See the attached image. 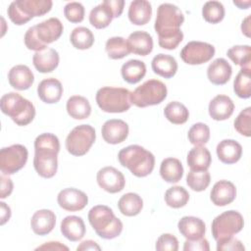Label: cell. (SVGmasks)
<instances>
[{"instance_id":"60d3db41","label":"cell","mask_w":251,"mask_h":251,"mask_svg":"<svg viewBox=\"0 0 251 251\" xmlns=\"http://www.w3.org/2000/svg\"><path fill=\"white\" fill-rule=\"evenodd\" d=\"M227 57L241 68L250 67L251 47L249 45H235L226 51Z\"/></svg>"},{"instance_id":"11a10c76","label":"cell","mask_w":251,"mask_h":251,"mask_svg":"<svg viewBox=\"0 0 251 251\" xmlns=\"http://www.w3.org/2000/svg\"><path fill=\"white\" fill-rule=\"evenodd\" d=\"M77 251H82V250H101V247L93 240H84L82 241L77 247Z\"/></svg>"},{"instance_id":"7dc6e473","label":"cell","mask_w":251,"mask_h":251,"mask_svg":"<svg viewBox=\"0 0 251 251\" xmlns=\"http://www.w3.org/2000/svg\"><path fill=\"white\" fill-rule=\"evenodd\" d=\"M158 251H176L178 249L177 238L171 233H163L156 241L155 245Z\"/></svg>"},{"instance_id":"f6af8a7d","label":"cell","mask_w":251,"mask_h":251,"mask_svg":"<svg viewBox=\"0 0 251 251\" xmlns=\"http://www.w3.org/2000/svg\"><path fill=\"white\" fill-rule=\"evenodd\" d=\"M234 128L246 137L251 135V107L245 108L238 114L234 120Z\"/></svg>"},{"instance_id":"ee69618b","label":"cell","mask_w":251,"mask_h":251,"mask_svg":"<svg viewBox=\"0 0 251 251\" xmlns=\"http://www.w3.org/2000/svg\"><path fill=\"white\" fill-rule=\"evenodd\" d=\"M187 136L194 146H203L210 139V128L206 124L196 123L189 128Z\"/></svg>"},{"instance_id":"6da1fadb","label":"cell","mask_w":251,"mask_h":251,"mask_svg":"<svg viewBox=\"0 0 251 251\" xmlns=\"http://www.w3.org/2000/svg\"><path fill=\"white\" fill-rule=\"evenodd\" d=\"M183 22V13L177 6L163 3L158 7L154 28L161 48L173 50L179 45L183 39V32L179 27Z\"/></svg>"},{"instance_id":"5b68a950","label":"cell","mask_w":251,"mask_h":251,"mask_svg":"<svg viewBox=\"0 0 251 251\" xmlns=\"http://www.w3.org/2000/svg\"><path fill=\"white\" fill-rule=\"evenodd\" d=\"M52 6L51 0H16L9 5L7 14L15 25H22L34 17L47 14Z\"/></svg>"},{"instance_id":"4316f807","label":"cell","mask_w":251,"mask_h":251,"mask_svg":"<svg viewBox=\"0 0 251 251\" xmlns=\"http://www.w3.org/2000/svg\"><path fill=\"white\" fill-rule=\"evenodd\" d=\"M61 232L70 241H78L85 234L83 220L77 216H68L61 222Z\"/></svg>"},{"instance_id":"f35d334b","label":"cell","mask_w":251,"mask_h":251,"mask_svg":"<svg viewBox=\"0 0 251 251\" xmlns=\"http://www.w3.org/2000/svg\"><path fill=\"white\" fill-rule=\"evenodd\" d=\"M105 49L108 54V57L113 60L123 59L130 53L126 40L122 36L110 37L106 41Z\"/></svg>"},{"instance_id":"8992f818","label":"cell","mask_w":251,"mask_h":251,"mask_svg":"<svg viewBox=\"0 0 251 251\" xmlns=\"http://www.w3.org/2000/svg\"><path fill=\"white\" fill-rule=\"evenodd\" d=\"M131 92L124 87L104 86L96 92V103L106 113H124L131 106Z\"/></svg>"},{"instance_id":"f546056e","label":"cell","mask_w":251,"mask_h":251,"mask_svg":"<svg viewBox=\"0 0 251 251\" xmlns=\"http://www.w3.org/2000/svg\"><path fill=\"white\" fill-rule=\"evenodd\" d=\"M187 165L192 171H207L211 165L210 151L204 146H195L187 154Z\"/></svg>"},{"instance_id":"e0dca14e","label":"cell","mask_w":251,"mask_h":251,"mask_svg":"<svg viewBox=\"0 0 251 251\" xmlns=\"http://www.w3.org/2000/svg\"><path fill=\"white\" fill-rule=\"evenodd\" d=\"M236 197V187L228 180L217 181L210 193V199L216 206H226L234 201Z\"/></svg>"},{"instance_id":"ba28073f","label":"cell","mask_w":251,"mask_h":251,"mask_svg":"<svg viewBox=\"0 0 251 251\" xmlns=\"http://www.w3.org/2000/svg\"><path fill=\"white\" fill-rule=\"evenodd\" d=\"M96 138L94 127L90 125H80L74 127L66 138V149L74 156L85 155Z\"/></svg>"},{"instance_id":"1f68e13d","label":"cell","mask_w":251,"mask_h":251,"mask_svg":"<svg viewBox=\"0 0 251 251\" xmlns=\"http://www.w3.org/2000/svg\"><path fill=\"white\" fill-rule=\"evenodd\" d=\"M66 109L70 117L75 120L87 119L91 114L89 101L80 95L71 96L67 101Z\"/></svg>"},{"instance_id":"4fadbf2b","label":"cell","mask_w":251,"mask_h":251,"mask_svg":"<svg viewBox=\"0 0 251 251\" xmlns=\"http://www.w3.org/2000/svg\"><path fill=\"white\" fill-rule=\"evenodd\" d=\"M98 185L109 193H118L126 185V178L122 172L114 167H104L100 169L96 176Z\"/></svg>"},{"instance_id":"7a4b0ae2","label":"cell","mask_w":251,"mask_h":251,"mask_svg":"<svg viewBox=\"0 0 251 251\" xmlns=\"http://www.w3.org/2000/svg\"><path fill=\"white\" fill-rule=\"evenodd\" d=\"M120 164L127 168L137 177L150 175L155 166L154 155L140 145H129L120 150L118 154Z\"/></svg>"},{"instance_id":"db71d44e","label":"cell","mask_w":251,"mask_h":251,"mask_svg":"<svg viewBox=\"0 0 251 251\" xmlns=\"http://www.w3.org/2000/svg\"><path fill=\"white\" fill-rule=\"evenodd\" d=\"M106 1L113 11L114 18H119L123 14L125 1L124 0H106Z\"/></svg>"},{"instance_id":"484cf974","label":"cell","mask_w":251,"mask_h":251,"mask_svg":"<svg viewBox=\"0 0 251 251\" xmlns=\"http://www.w3.org/2000/svg\"><path fill=\"white\" fill-rule=\"evenodd\" d=\"M217 156L224 164H234L242 155V146L233 139H224L217 145Z\"/></svg>"},{"instance_id":"c3c4849f","label":"cell","mask_w":251,"mask_h":251,"mask_svg":"<svg viewBox=\"0 0 251 251\" xmlns=\"http://www.w3.org/2000/svg\"><path fill=\"white\" fill-rule=\"evenodd\" d=\"M24 41H25V44L27 49L33 50L35 52H38V51H41V50L47 48V45L43 44L39 40V38L37 37L34 25L30 26L25 31V37H24Z\"/></svg>"},{"instance_id":"7402d4cb","label":"cell","mask_w":251,"mask_h":251,"mask_svg":"<svg viewBox=\"0 0 251 251\" xmlns=\"http://www.w3.org/2000/svg\"><path fill=\"white\" fill-rule=\"evenodd\" d=\"M126 43L130 53L139 56H146L153 50V38L148 32L143 30H136L130 33Z\"/></svg>"},{"instance_id":"e575fe53","label":"cell","mask_w":251,"mask_h":251,"mask_svg":"<svg viewBox=\"0 0 251 251\" xmlns=\"http://www.w3.org/2000/svg\"><path fill=\"white\" fill-rule=\"evenodd\" d=\"M118 207L124 216L133 217L141 212L143 208V200L137 193L128 192L119 199Z\"/></svg>"},{"instance_id":"9a60e30c","label":"cell","mask_w":251,"mask_h":251,"mask_svg":"<svg viewBox=\"0 0 251 251\" xmlns=\"http://www.w3.org/2000/svg\"><path fill=\"white\" fill-rule=\"evenodd\" d=\"M128 125L120 119L106 121L101 128L103 139L109 144H119L125 141L128 135Z\"/></svg>"},{"instance_id":"cb8c5ba5","label":"cell","mask_w":251,"mask_h":251,"mask_svg":"<svg viewBox=\"0 0 251 251\" xmlns=\"http://www.w3.org/2000/svg\"><path fill=\"white\" fill-rule=\"evenodd\" d=\"M232 69L229 63L224 58L214 60L207 69L208 79L216 85L226 84L231 76Z\"/></svg>"},{"instance_id":"83f0119b","label":"cell","mask_w":251,"mask_h":251,"mask_svg":"<svg viewBox=\"0 0 251 251\" xmlns=\"http://www.w3.org/2000/svg\"><path fill=\"white\" fill-rule=\"evenodd\" d=\"M153 72L165 78L173 77L177 71V63L176 59L168 54L160 53L156 55L151 62Z\"/></svg>"},{"instance_id":"b9f144b4","label":"cell","mask_w":251,"mask_h":251,"mask_svg":"<svg viewBox=\"0 0 251 251\" xmlns=\"http://www.w3.org/2000/svg\"><path fill=\"white\" fill-rule=\"evenodd\" d=\"M211 181L210 173L207 171H192L190 170L186 176L187 185L194 191L200 192L205 190Z\"/></svg>"},{"instance_id":"5bb4252c","label":"cell","mask_w":251,"mask_h":251,"mask_svg":"<svg viewBox=\"0 0 251 251\" xmlns=\"http://www.w3.org/2000/svg\"><path fill=\"white\" fill-rule=\"evenodd\" d=\"M59 206L69 212L82 210L88 203L87 195L76 188L70 187L61 190L57 196Z\"/></svg>"},{"instance_id":"816d5d0a","label":"cell","mask_w":251,"mask_h":251,"mask_svg":"<svg viewBox=\"0 0 251 251\" xmlns=\"http://www.w3.org/2000/svg\"><path fill=\"white\" fill-rule=\"evenodd\" d=\"M1 179V192H0V198L4 199L8 196L13 191V181L12 179L8 176V175H2L0 176Z\"/></svg>"},{"instance_id":"44dd1931","label":"cell","mask_w":251,"mask_h":251,"mask_svg":"<svg viewBox=\"0 0 251 251\" xmlns=\"http://www.w3.org/2000/svg\"><path fill=\"white\" fill-rule=\"evenodd\" d=\"M56 216L54 212L48 209L36 211L30 220V226L37 235H46L55 227Z\"/></svg>"},{"instance_id":"74e56055","label":"cell","mask_w":251,"mask_h":251,"mask_svg":"<svg viewBox=\"0 0 251 251\" xmlns=\"http://www.w3.org/2000/svg\"><path fill=\"white\" fill-rule=\"evenodd\" d=\"M164 115L169 122L175 125H182L186 123L189 118L187 108L177 101L170 102L164 109Z\"/></svg>"},{"instance_id":"8d00e7d4","label":"cell","mask_w":251,"mask_h":251,"mask_svg":"<svg viewBox=\"0 0 251 251\" xmlns=\"http://www.w3.org/2000/svg\"><path fill=\"white\" fill-rule=\"evenodd\" d=\"M70 41L75 48L85 50L93 45L94 35L89 28L85 26H77L71 32Z\"/></svg>"},{"instance_id":"f1b7e54d","label":"cell","mask_w":251,"mask_h":251,"mask_svg":"<svg viewBox=\"0 0 251 251\" xmlns=\"http://www.w3.org/2000/svg\"><path fill=\"white\" fill-rule=\"evenodd\" d=\"M128 19L135 25H146L152 15V6L146 0H134L128 7Z\"/></svg>"},{"instance_id":"ac0fdd59","label":"cell","mask_w":251,"mask_h":251,"mask_svg":"<svg viewBox=\"0 0 251 251\" xmlns=\"http://www.w3.org/2000/svg\"><path fill=\"white\" fill-rule=\"evenodd\" d=\"M63 94V85L55 77L41 80L37 86V95L46 104H54L60 101Z\"/></svg>"},{"instance_id":"7bdbcfd3","label":"cell","mask_w":251,"mask_h":251,"mask_svg":"<svg viewBox=\"0 0 251 251\" xmlns=\"http://www.w3.org/2000/svg\"><path fill=\"white\" fill-rule=\"evenodd\" d=\"M204 20L210 24H218L225 18L224 5L219 1H208L202 8Z\"/></svg>"},{"instance_id":"ffe728a7","label":"cell","mask_w":251,"mask_h":251,"mask_svg":"<svg viewBox=\"0 0 251 251\" xmlns=\"http://www.w3.org/2000/svg\"><path fill=\"white\" fill-rule=\"evenodd\" d=\"M209 115L215 121H225L230 118L234 111L232 100L223 94L215 96L209 103Z\"/></svg>"},{"instance_id":"6f0895ef","label":"cell","mask_w":251,"mask_h":251,"mask_svg":"<svg viewBox=\"0 0 251 251\" xmlns=\"http://www.w3.org/2000/svg\"><path fill=\"white\" fill-rule=\"evenodd\" d=\"M241 30L242 33H244L247 37H250V15L243 20L241 25Z\"/></svg>"},{"instance_id":"9c48e42d","label":"cell","mask_w":251,"mask_h":251,"mask_svg":"<svg viewBox=\"0 0 251 251\" xmlns=\"http://www.w3.org/2000/svg\"><path fill=\"white\" fill-rule=\"evenodd\" d=\"M244 226L242 215L234 210L226 211L212 222V234L216 241L238 233Z\"/></svg>"},{"instance_id":"7c38bea8","label":"cell","mask_w":251,"mask_h":251,"mask_svg":"<svg viewBox=\"0 0 251 251\" xmlns=\"http://www.w3.org/2000/svg\"><path fill=\"white\" fill-rule=\"evenodd\" d=\"M58 151L47 148H34L33 167L36 173L44 177H53L58 169Z\"/></svg>"},{"instance_id":"603a6c76","label":"cell","mask_w":251,"mask_h":251,"mask_svg":"<svg viewBox=\"0 0 251 251\" xmlns=\"http://www.w3.org/2000/svg\"><path fill=\"white\" fill-rule=\"evenodd\" d=\"M8 80L13 88L17 90H26L32 85L34 75L27 66L16 65L9 71Z\"/></svg>"},{"instance_id":"ab89813d","label":"cell","mask_w":251,"mask_h":251,"mask_svg":"<svg viewBox=\"0 0 251 251\" xmlns=\"http://www.w3.org/2000/svg\"><path fill=\"white\" fill-rule=\"evenodd\" d=\"M166 204L174 209H178L185 206L189 200V193L187 190L179 185L172 186L165 192Z\"/></svg>"},{"instance_id":"52a82bcc","label":"cell","mask_w":251,"mask_h":251,"mask_svg":"<svg viewBox=\"0 0 251 251\" xmlns=\"http://www.w3.org/2000/svg\"><path fill=\"white\" fill-rule=\"evenodd\" d=\"M168 94L167 86L159 79H148L136 87L130 94L131 104L139 108L153 106L163 102Z\"/></svg>"},{"instance_id":"680465c9","label":"cell","mask_w":251,"mask_h":251,"mask_svg":"<svg viewBox=\"0 0 251 251\" xmlns=\"http://www.w3.org/2000/svg\"><path fill=\"white\" fill-rule=\"evenodd\" d=\"M233 4L237 6L239 9H248L249 6L251 5V1H242V0H234Z\"/></svg>"},{"instance_id":"836d02e7","label":"cell","mask_w":251,"mask_h":251,"mask_svg":"<svg viewBox=\"0 0 251 251\" xmlns=\"http://www.w3.org/2000/svg\"><path fill=\"white\" fill-rule=\"evenodd\" d=\"M121 74L126 82L130 84L137 83L146 75V65L140 60H129L122 66Z\"/></svg>"},{"instance_id":"9f6ffc18","label":"cell","mask_w":251,"mask_h":251,"mask_svg":"<svg viewBox=\"0 0 251 251\" xmlns=\"http://www.w3.org/2000/svg\"><path fill=\"white\" fill-rule=\"evenodd\" d=\"M0 207H1V225L3 226L11 218V209L4 202H0Z\"/></svg>"},{"instance_id":"30bf717a","label":"cell","mask_w":251,"mask_h":251,"mask_svg":"<svg viewBox=\"0 0 251 251\" xmlns=\"http://www.w3.org/2000/svg\"><path fill=\"white\" fill-rule=\"evenodd\" d=\"M28 157L25 146L22 144H13L4 147L0 151V170L4 175H14L22 170Z\"/></svg>"},{"instance_id":"bcb514c9","label":"cell","mask_w":251,"mask_h":251,"mask_svg":"<svg viewBox=\"0 0 251 251\" xmlns=\"http://www.w3.org/2000/svg\"><path fill=\"white\" fill-rule=\"evenodd\" d=\"M84 7L79 2H69L64 7V15L66 19L73 23L77 24L83 21L84 19Z\"/></svg>"},{"instance_id":"d4e9b609","label":"cell","mask_w":251,"mask_h":251,"mask_svg":"<svg viewBox=\"0 0 251 251\" xmlns=\"http://www.w3.org/2000/svg\"><path fill=\"white\" fill-rule=\"evenodd\" d=\"M59 60L60 58L58 52L50 47L35 52L32 57L34 68L42 74L53 72L58 67Z\"/></svg>"},{"instance_id":"4dcf8cb0","label":"cell","mask_w":251,"mask_h":251,"mask_svg":"<svg viewBox=\"0 0 251 251\" xmlns=\"http://www.w3.org/2000/svg\"><path fill=\"white\" fill-rule=\"evenodd\" d=\"M161 177L169 182L176 183L182 178L183 167L181 162L176 158H166L162 161L160 166Z\"/></svg>"},{"instance_id":"277c9868","label":"cell","mask_w":251,"mask_h":251,"mask_svg":"<svg viewBox=\"0 0 251 251\" xmlns=\"http://www.w3.org/2000/svg\"><path fill=\"white\" fill-rule=\"evenodd\" d=\"M0 108L18 126H27L35 117L33 104L17 92L4 94L0 100Z\"/></svg>"},{"instance_id":"8fae6325","label":"cell","mask_w":251,"mask_h":251,"mask_svg":"<svg viewBox=\"0 0 251 251\" xmlns=\"http://www.w3.org/2000/svg\"><path fill=\"white\" fill-rule=\"evenodd\" d=\"M215 55V47L207 42L189 41L180 51L181 60L188 65H201L209 62Z\"/></svg>"},{"instance_id":"681fc988","label":"cell","mask_w":251,"mask_h":251,"mask_svg":"<svg viewBox=\"0 0 251 251\" xmlns=\"http://www.w3.org/2000/svg\"><path fill=\"white\" fill-rule=\"evenodd\" d=\"M217 250L218 251H244L245 247L239 239L233 237L232 235V236L218 240Z\"/></svg>"},{"instance_id":"d6a6232c","label":"cell","mask_w":251,"mask_h":251,"mask_svg":"<svg viewBox=\"0 0 251 251\" xmlns=\"http://www.w3.org/2000/svg\"><path fill=\"white\" fill-rule=\"evenodd\" d=\"M113 19V11L106 0L95 6L89 13V23L92 26L98 29L107 27L111 24Z\"/></svg>"},{"instance_id":"f5cc1de1","label":"cell","mask_w":251,"mask_h":251,"mask_svg":"<svg viewBox=\"0 0 251 251\" xmlns=\"http://www.w3.org/2000/svg\"><path fill=\"white\" fill-rule=\"evenodd\" d=\"M35 250H52V251H61V250H69V247L64 245L59 241H49L35 248Z\"/></svg>"},{"instance_id":"2e32d148","label":"cell","mask_w":251,"mask_h":251,"mask_svg":"<svg viewBox=\"0 0 251 251\" xmlns=\"http://www.w3.org/2000/svg\"><path fill=\"white\" fill-rule=\"evenodd\" d=\"M34 26L37 37L45 45L58 40L64 30L63 24L57 18H49Z\"/></svg>"},{"instance_id":"f907efd6","label":"cell","mask_w":251,"mask_h":251,"mask_svg":"<svg viewBox=\"0 0 251 251\" xmlns=\"http://www.w3.org/2000/svg\"><path fill=\"white\" fill-rule=\"evenodd\" d=\"M184 251H209L210 246L209 242L206 238L202 237L195 240H187L184 242L183 245Z\"/></svg>"},{"instance_id":"3957f363","label":"cell","mask_w":251,"mask_h":251,"mask_svg":"<svg viewBox=\"0 0 251 251\" xmlns=\"http://www.w3.org/2000/svg\"><path fill=\"white\" fill-rule=\"evenodd\" d=\"M88 222L98 236L104 239L118 237L123 231L122 221L114 215L113 210L105 205H97L88 212Z\"/></svg>"},{"instance_id":"d6986e66","label":"cell","mask_w":251,"mask_h":251,"mask_svg":"<svg viewBox=\"0 0 251 251\" xmlns=\"http://www.w3.org/2000/svg\"><path fill=\"white\" fill-rule=\"evenodd\" d=\"M177 227L181 235H183L187 240L202 238L206 232L205 223L200 218L193 216L182 217L178 221Z\"/></svg>"},{"instance_id":"d590c367","label":"cell","mask_w":251,"mask_h":251,"mask_svg":"<svg viewBox=\"0 0 251 251\" xmlns=\"http://www.w3.org/2000/svg\"><path fill=\"white\" fill-rule=\"evenodd\" d=\"M251 68H241L233 81V90L235 94L243 99L251 96Z\"/></svg>"}]
</instances>
